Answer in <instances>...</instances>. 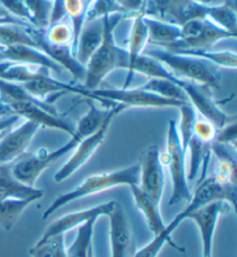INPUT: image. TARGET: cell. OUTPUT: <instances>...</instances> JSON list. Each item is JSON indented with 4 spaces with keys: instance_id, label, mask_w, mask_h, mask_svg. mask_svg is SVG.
<instances>
[{
    "instance_id": "cell-1",
    "label": "cell",
    "mask_w": 237,
    "mask_h": 257,
    "mask_svg": "<svg viewBox=\"0 0 237 257\" xmlns=\"http://www.w3.org/2000/svg\"><path fill=\"white\" fill-rule=\"evenodd\" d=\"M86 102H87L88 110L81 117L80 122L78 123L74 134L73 136H71L69 142H66L63 146L54 151L41 149L32 156L26 157L22 160L18 161L17 164H14L11 167L13 176L19 182L24 183L26 186L34 187V184L37 182L40 176L52 164L65 157L66 154L72 152L82 138L87 137L90 134H93L96 128L102 125V123L110 115V111L105 108H99L94 101L87 100Z\"/></svg>"
},
{
    "instance_id": "cell-2",
    "label": "cell",
    "mask_w": 237,
    "mask_h": 257,
    "mask_svg": "<svg viewBox=\"0 0 237 257\" xmlns=\"http://www.w3.org/2000/svg\"><path fill=\"white\" fill-rule=\"evenodd\" d=\"M124 17V14H112L102 18V42L86 65V75L82 81V87L85 89L93 90L99 88L101 82L112 71L126 69V51L124 48L119 47L115 40V29Z\"/></svg>"
},
{
    "instance_id": "cell-3",
    "label": "cell",
    "mask_w": 237,
    "mask_h": 257,
    "mask_svg": "<svg viewBox=\"0 0 237 257\" xmlns=\"http://www.w3.org/2000/svg\"><path fill=\"white\" fill-rule=\"evenodd\" d=\"M139 175H140V164L131 165L129 167L116 169V171L95 174L86 179L84 182L75 187L73 190L58 196L52 202L47 210L44 211L42 219H48L52 213L58 211L67 204L74 200L88 197L100 192L110 190L117 187H133L139 184Z\"/></svg>"
},
{
    "instance_id": "cell-4",
    "label": "cell",
    "mask_w": 237,
    "mask_h": 257,
    "mask_svg": "<svg viewBox=\"0 0 237 257\" xmlns=\"http://www.w3.org/2000/svg\"><path fill=\"white\" fill-rule=\"evenodd\" d=\"M144 55H147L157 60L175 77L182 79V80L207 87V88L219 87V79L216 74L209 69L207 65L208 63L204 60L154 47L150 49L146 48Z\"/></svg>"
},
{
    "instance_id": "cell-5",
    "label": "cell",
    "mask_w": 237,
    "mask_h": 257,
    "mask_svg": "<svg viewBox=\"0 0 237 257\" xmlns=\"http://www.w3.org/2000/svg\"><path fill=\"white\" fill-rule=\"evenodd\" d=\"M77 94L85 99L102 102L107 108L114 105H122L124 108H179L184 102L165 99L156 94L139 88L119 89H93L88 90L84 87H78Z\"/></svg>"
},
{
    "instance_id": "cell-6",
    "label": "cell",
    "mask_w": 237,
    "mask_h": 257,
    "mask_svg": "<svg viewBox=\"0 0 237 257\" xmlns=\"http://www.w3.org/2000/svg\"><path fill=\"white\" fill-rule=\"evenodd\" d=\"M186 153L183 150L177 132V123L170 119L168 123L167 144H165L163 164L167 165L171 176L172 194L169 199V206L179 203H187L191 199V190L187 180V169L185 161Z\"/></svg>"
},
{
    "instance_id": "cell-7",
    "label": "cell",
    "mask_w": 237,
    "mask_h": 257,
    "mask_svg": "<svg viewBox=\"0 0 237 257\" xmlns=\"http://www.w3.org/2000/svg\"><path fill=\"white\" fill-rule=\"evenodd\" d=\"M180 26V39L168 51L178 52L185 50L209 49L223 40L236 39V35L225 32L205 19L189 20Z\"/></svg>"
},
{
    "instance_id": "cell-8",
    "label": "cell",
    "mask_w": 237,
    "mask_h": 257,
    "mask_svg": "<svg viewBox=\"0 0 237 257\" xmlns=\"http://www.w3.org/2000/svg\"><path fill=\"white\" fill-rule=\"evenodd\" d=\"M123 109H116L111 115L104 120L99 128H96L93 134H90L87 137L82 138L75 149L72 151L71 157L67 159V161L60 167L59 171L55 175V182L60 183L63 181L70 179L74 173H77L79 169L87 164L90 158L94 156L96 150L101 146V144L104 142L105 136H107L109 128L112 123V120L116 116H118Z\"/></svg>"
},
{
    "instance_id": "cell-9",
    "label": "cell",
    "mask_w": 237,
    "mask_h": 257,
    "mask_svg": "<svg viewBox=\"0 0 237 257\" xmlns=\"http://www.w3.org/2000/svg\"><path fill=\"white\" fill-rule=\"evenodd\" d=\"M216 202L228 203L235 210L236 186L224 184L212 175L200 181L195 191L191 195V199L187 202V205L178 214L182 217L183 220H185L187 214L193 212L197 209H200L202 206Z\"/></svg>"
},
{
    "instance_id": "cell-10",
    "label": "cell",
    "mask_w": 237,
    "mask_h": 257,
    "mask_svg": "<svg viewBox=\"0 0 237 257\" xmlns=\"http://www.w3.org/2000/svg\"><path fill=\"white\" fill-rule=\"evenodd\" d=\"M163 165L159 146H149L140 164L138 187L157 205H160L164 189Z\"/></svg>"
},
{
    "instance_id": "cell-11",
    "label": "cell",
    "mask_w": 237,
    "mask_h": 257,
    "mask_svg": "<svg viewBox=\"0 0 237 257\" xmlns=\"http://www.w3.org/2000/svg\"><path fill=\"white\" fill-rule=\"evenodd\" d=\"M235 211L228 203L216 202L197 209L186 215L185 219H191L199 229L201 240V257H213L214 236L220 215L229 210Z\"/></svg>"
},
{
    "instance_id": "cell-12",
    "label": "cell",
    "mask_w": 237,
    "mask_h": 257,
    "mask_svg": "<svg viewBox=\"0 0 237 257\" xmlns=\"http://www.w3.org/2000/svg\"><path fill=\"white\" fill-rule=\"evenodd\" d=\"M40 128V124L26 120L19 126L6 131L0 137V166L12 165L24 156Z\"/></svg>"
},
{
    "instance_id": "cell-13",
    "label": "cell",
    "mask_w": 237,
    "mask_h": 257,
    "mask_svg": "<svg viewBox=\"0 0 237 257\" xmlns=\"http://www.w3.org/2000/svg\"><path fill=\"white\" fill-rule=\"evenodd\" d=\"M114 200H111V202L100 204V205L90 207V209L65 214L63 215V217L56 219V220L52 222V224L49 225V227L45 229V232L43 233V235L40 237V240L37 241V243L47 242V241L55 236L65 235L69 230L84 225L85 222H87L93 218L99 219L101 217H104V215L107 217L109 212L111 211L112 206H114Z\"/></svg>"
},
{
    "instance_id": "cell-14",
    "label": "cell",
    "mask_w": 237,
    "mask_h": 257,
    "mask_svg": "<svg viewBox=\"0 0 237 257\" xmlns=\"http://www.w3.org/2000/svg\"><path fill=\"white\" fill-rule=\"evenodd\" d=\"M183 90L187 97V101L194 108V110L198 111L202 118L213 123L217 130L230 123V119L235 120V117L230 118V116L221 110L216 102L212 99V96L206 92L202 86L185 81Z\"/></svg>"
},
{
    "instance_id": "cell-15",
    "label": "cell",
    "mask_w": 237,
    "mask_h": 257,
    "mask_svg": "<svg viewBox=\"0 0 237 257\" xmlns=\"http://www.w3.org/2000/svg\"><path fill=\"white\" fill-rule=\"evenodd\" d=\"M109 236H110V257H129L130 228L124 209L115 202L109 214Z\"/></svg>"
},
{
    "instance_id": "cell-16",
    "label": "cell",
    "mask_w": 237,
    "mask_h": 257,
    "mask_svg": "<svg viewBox=\"0 0 237 257\" xmlns=\"http://www.w3.org/2000/svg\"><path fill=\"white\" fill-rule=\"evenodd\" d=\"M145 13H137L132 15V24H131L129 41H127V49H125L127 56L126 64V79L123 88H127L132 80V67L135 60L144 54L145 49L148 45V33L147 26L144 20Z\"/></svg>"
},
{
    "instance_id": "cell-17",
    "label": "cell",
    "mask_w": 237,
    "mask_h": 257,
    "mask_svg": "<svg viewBox=\"0 0 237 257\" xmlns=\"http://www.w3.org/2000/svg\"><path fill=\"white\" fill-rule=\"evenodd\" d=\"M12 166H0V202L4 200H32L36 202L44 196V191L19 182L12 174Z\"/></svg>"
},
{
    "instance_id": "cell-18",
    "label": "cell",
    "mask_w": 237,
    "mask_h": 257,
    "mask_svg": "<svg viewBox=\"0 0 237 257\" xmlns=\"http://www.w3.org/2000/svg\"><path fill=\"white\" fill-rule=\"evenodd\" d=\"M145 24L147 26L148 44L155 48L169 50L180 39V26L163 19L145 14Z\"/></svg>"
},
{
    "instance_id": "cell-19",
    "label": "cell",
    "mask_w": 237,
    "mask_h": 257,
    "mask_svg": "<svg viewBox=\"0 0 237 257\" xmlns=\"http://www.w3.org/2000/svg\"><path fill=\"white\" fill-rule=\"evenodd\" d=\"M103 37V22L101 20H94L87 22L82 27L80 35L75 44L74 55L75 58L82 66L87 65L90 58L95 54L97 48L100 47Z\"/></svg>"
},
{
    "instance_id": "cell-20",
    "label": "cell",
    "mask_w": 237,
    "mask_h": 257,
    "mask_svg": "<svg viewBox=\"0 0 237 257\" xmlns=\"http://www.w3.org/2000/svg\"><path fill=\"white\" fill-rule=\"evenodd\" d=\"M130 190L131 194H132L135 206L144 214L150 232L154 234V236L162 233L167 227V225L164 224L162 215H161L160 205L154 203L149 196L146 195L138 186L130 187Z\"/></svg>"
},
{
    "instance_id": "cell-21",
    "label": "cell",
    "mask_w": 237,
    "mask_h": 257,
    "mask_svg": "<svg viewBox=\"0 0 237 257\" xmlns=\"http://www.w3.org/2000/svg\"><path fill=\"white\" fill-rule=\"evenodd\" d=\"M204 19L225 32L237 35V14L234 0H229L221 5L206 4Z\"/></svg>"
},
{
    "instance_id": "cell-22",
    "label": "cell",
    "mask_w": 237,
    "mask_h": 257,
    "mask_svg": "<svg viewBox=\"0 0 237 257\" xmlns=\"http://www.w3.org/2000/svg\"><path fill=\"white\" fill-rule=\"evenodd\" d=\"M97 218H93L85 222L84 225L79 226L77 230L75 239L66 248L67 256L69 257H93V237H94V227H95Z\"/></svg>"
},
{
    "instance_id": "cell-23",
    "label": "cell",
    "mask_w": 237,
    "mask_h": 257,
    "mask_svg": "<svg viewBox=\"0 0 237 257\" xmlns=\"http://www.w3.org/2000/svg\"><path fill=\"white\" fill-rule=\"evenodd\" d=\"M182 221H184L182 217H180L179 214L176 215V217L172 219V221L169 222L167 225V227H165L162 233L154 236L153 240H150L147 244L139 249L133 257H157L167 243H170L172 247L177 248V245H175L174 242H171L170 236Z\"/></svg>"
},
{
    "instance_id": "cell-24",
    "label": "cell",
    "mask_w": 237,
    "mask_h": 257,
    "mask_svg": "<svg viewBox=\"0 0 237 257\" xmlns=\"http://www.w3.org/2000/svg\"><path fill=\"white\" fill-rule=\"evenodd\" d=\"M175 54L190 56V57L199 58L208 64H214L224 69L235 70L237 67V56L231 51H212L209 49H200V50H185L178 51Z\"/></svg>"
},
{
    "instance_id": "cell-25",
    "label": "cell",
    "mask_w": 237,
    "mask_h": 257,
    "mask_svg": "<svg viewBox=\"0 0 237 257\" xmlns=\"http://www.w3.org/2000/svg\"><path fill=\"white\" fill-rule=\"evenodd\" d=\"M140 88L147 90L149 93L156 94L159 96L165 97V99L175 100L178 102H189L182 86L176 84L174 81L165 80V79L150 78L147 84L141 86Z\"/></svg>"
},
{
    "instance_id": "cell-26",
    "label": "cell",
    "mask_w": 237,
    "mask_h": 257,
    "mask_svg": "<svg viewBox=\"0 0 237 257\" xmlns=\"http://www.w3.org/2000/svg\"><path fill=\"white\" fill-rule=\"evenodd\" d=\"M30 17V27L45 30L50 26L54 0H25Z\"/></svg>"
},
{
    "instance_id": "cell-27",
    "label": "cell",
    "mask_w": 237,
    "mask_h": 257,
    "mask_svg": "<svg viewBox=\"0 0 237 257\" xmlns=\"http://www.w3.org/2000/svg\"><path fill=\"white\" fill-rule=\"evenodd\" d=\"M190 2H198L208 4L209 0H148L145 14L170 21L175 13Z\"/></svg>"
},
{
    "instance_id": "cell-28",
    "label": "cell",
    "mask_w": 237,
    "mask_h": 257,
    "mask_svg": "<svg viewBox=\"0 0 237 257\" xmlns=\"http://www.w3.org/2000/svg\"><path fill=\"white\" fill-rule=\"evenodd\" d=\"M32 200H4L0 202V227L4 230L12 229L25 210L33 204Z\"/></svg>"
},
{
    "instance_id": "cell-29",
    "label": "cell",
    "mask_w": 237,
    "mask_h": 257,
    "mask_svg": "<svg viewBox=\"0 0 237 257\" xmlns=\"http://www.w3.org/2000/svg\"><path fill=\"white\" fill-rule=\"evenodd\" d=\"M178 109L180 114V120L179 124H177V132L183 150L186 153L189 143L191 138L193 137V125L195 119H197V111L194 110V108L189 102H184Z\"/></svg>"
},
{
    "instance_id": "cell-30",
    "label": "cell",
    "mask_w": 237,
    "mask_h": 257,
    "mask_svg": "<svg viewBox=\"0 0 237 257\" xmlns=\"http://www.w3.org/2000/svg\"><path fill=\"white\" fill-rule=\"evenodd\" d=\"M112 14L126 15L115 0H89L85 12V24Z\"/></svg>"
},
{
    "instance_id": "cell-31",
    "label": "cell",
    "mask_w": 237,
    "mask_h": 257,
    "mask_svg": "<svg viewBox=\"0 0 237 257\" xmlns=\"http://www.w3.org/2000/svg\"><path fill=\"white\" fill-rule=\"evenodd\" d=\"M44 40L49 44L52 45H70L74 51V33L71 25L65 24L64 21L57 22V24L50 25L43 30Z\"/></svg>"
},
{
    "instance_id": "cell-32",
    "label": "cell",
    "mask_w": 237,
    "mask_h": 257,
    "mask_svg": "<svg viewBox=\"0 0 237 257\" xmlns=\"http://www.w3.org/2000/svg\"><path fill=\"white\" fill-rule=\"evenodd\" d=\"M206 144L201 143L199 139L195 137L191 138V141L189 143V146H187L186 153L187 151H190V168L187 171V180H194L197 175L199 174V171H200L202 161H204V158L206 156V153H204V146Z\"/></svg>"
},
{
    "instance_id": "cell-33",
    "label": "cell",
    "mask_w": 237,
    "mask_h": 257,
    "mask_svg": "<svg viewBox=\"0 0 237 257\" xmlns=\"http://www.w3.org/2000/svg\"><path fill=\"white\" fill-rule=\"evenodd\" d=\"M217 134V128L214 125L213 123H210L209 120L205 118H200V117L197 116V119H195L194 125H193V137L199 139L201 143L206 144H212L215 141Z\"/></svg>"
},
{
    "instance_id": "cell-34",
    "label": "cell",
    "mask_w": 237,
    "mask_h": 257,
    "mask_svg": "<svg viewBox=\"0 0 237 257\" xmlns=\"http://www.w3.org/2000/svg\"><path fill=\"white\" fill-rule=\"evenodd\" d=\"M0 5L11 17L30 26V17L25 0H0Z\"/></svg>"
},
{
    "instance_id": "cell-35",
    "label": "cell",
    "mask_w": 237,
    "mask_h": 257,
    "mask_svg": "<svg viewBox=\"0 0 237 257\" xmlns=\"http://www.w3.org/2000/svg\"><path fill=\"white\" fill-rule=\"evenodd\" d=\"M236 120H232V122L228 123L227 125H224L223 127H221L217 130L216 137L214 143L220 144V145H224V146H231L232 149H235L236 145V136H237V131H236Z\"/></svg>"
},
{
    "instance_id": "cell-36",
    "label": "cell",
    "mask_w": 237,
    "mask_h": 257,
    "mask_svg": "<svg viewBox=\"0 0 237 257\" xmlns=\"http://www.w3.org/2000/svg\"><path fill=\"white\" fill-rule=\"evenodd\" d=\"M115 2L122 7L126 15H133L137 13H145L148 0H115Z\"/></svg>"
},
{
    "instance_id": "cell-37",
    "label": "cell",
    "mask_w": 237,
    "mask_h": 257,
    "mask_svg": "<svg viewBox=\"0 0 237 257\" xmlns=\"http://www.w3.org/2000/svg\"><path fill=\"white\" fill-rule=\"evenodd\" d=\"M29 255L32 257H54V252H52L51 243L43 242V243H35L30 248Z\"/></svg>"
},
{
    "instance_id": "cell-38",
    "label": "cell",
    "mask_w": 237,
    "mask_h": 257,
    "mask_svg": "<svg viewBox=\"0 0 237 257\" xmlns=\"http://www.w3.org/2000/svg\"><path fill=\"white\" fill-rule=\"evenodd\" d=\"M64 237H65V235H58L49 240V242L51 243L54 257H69L67 256V250L65 247V240H64Z\"/></svg>"
},
{
    "instance_id": "cell-39",
    "label": "cell",
    "mask_w": 237,
    "mask_h": 257,
    "mask_svg": "<svg viewBox=\"0 0 237 257\" xmlns=\"http://www.w3.org/2000/svg\"><path fill=\"white\" fill-rule=\"evenodd\" d=\"M7 131H9V130H7ZM5 132H6V131H5ZM5 132H4V134H5ZM4 134H2V135H0V137H2V136H3Z\"/></svg>"
}]
</instances>
